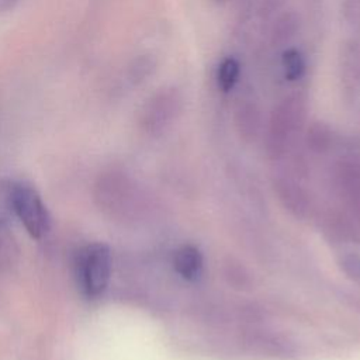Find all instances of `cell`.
<instances>
[{
  "mask_svg": "<svg viewBox=\"0 0 360 360\" xmlns=\"http://www.w3.org/2000/svg\"><path fill=\"white\" fill-rule=\"evenodd\" d=\"M75 276L77 287L87 298L100 297L110 281L111 253L104 243H90L76 255Z\"/></svg>",
  "mask_w": 360,
  "mask_h": 360,
  "instance_id": "cell-1",
  "label": "cell"
},
{
  "mask_svg": "<svg viewBox=\"0 0 360 360\" xmlns=\"http://www.w3.org/2000/svg\"><path fill=\"white\" fill-rule=\"evenodd\" d=\"M10 204L13 217L18 218L27 232L41 239L51 226L49 212L38 191L27 183H10Z\"/></svg>",
  "mask_w": 360,
  "mask_h": 360,
  "instance_id": "cell-2",
  "label": "cell"
},
{
  "mask_svg": "<svg viewBox=\"0 0 360 360\" xmlns=\"http://www.w3.org/2000/svg\"><path fill=\"white\" fill-rule=\"evenodd\" d=\"M304 120V101L300 96H288L271 111L267 128V150L280 156Z\"/></svg>",
  "mask_w": 360,
  "mask_h": 360,
  "instance_id": "cell-3",
  "label": "cell"
},
{
  "mask_svg": "<svg viewBox=\"0 0 360 360\" xmlns=\"http://www.w3.org/2000/svg\"><path fill=\"white\" fill-rule=\"evenodd\" d=\"M181 110V94L174 87L156 91L145 104L142 112L143 125L149 131H160Z\"/></svg>",
  "mask_w": 360,
  "mask_h": 360,
  "instance_id": "cell-4",
  "label": "cell"
},
{
  "mask_svg": "<svg viewBox=\"0 0 360 360\" xmlns=\"http://www.w3.org/2000/svg\"><path fill=\"white\" fill-rule=\"evenodd\" d=\"M174 270L188 281H194L202 271V256L193 245H184L174 252L173 256Z\"/></svg>",
  "mask_w": 360,
  "mask_h": 360,
  "instance_id": "cell-5",
  "label": "cell"
},
{
  "mask_svg": "<svg viewBox=\"0 0 360 360\" xmlns=\"http://www.w3.org/2000/svg\"><path fill=\"white\" fill-rule=\"evenodd\" d=\"M260 122V110L257 104L252 100H240L235 110V124L239 134L246 139L255 138L259 134Z\"/></svg>",
  "mask_w": 360,
  "mask_h": 360,
  "instance_id": "cell-6",
  "label": "cell"
},
{
  "mask_svg": "<svg viewBox=\"0 0 360 360\" xmlns=\"http://www.w3.org/2000/svg\"><path fill=\"white\" fill-rule=\"evenodd\" d=\"M240 75V65L238 62V59L232 58V56H226L224 58L217 69V86L221 91L228 93L231 91L235 84L238 83Z\"/></svg>",
  "mask_w": 360,
  "mask_h": 360,
  "instance_id": "cell-7",
  "label": "cell"
},
{
  "mask_svg": "<svg viewBox=\"0 0 360 360\" xmlns=\"http://www.w3.org/2000/svg\"><path fill=\"white\" fill-rule=\"evenodd\" d=\"M281 65H283L284 76L290 82L300 80L305 72V59L302 53L295 48H290L283 52Z\"/></svg>",
  "mask_w": 360,
  "mask_h": 360,
  "instance_id": "cell-8",
  "label": "cell"
},
{
  "mask_svg": "<svg viewBox=\"0 0 360 360\" xmlns=\"http://www.w3.org/2000/svg\"><path fill=\"white\" fill-rule=\"evenodd\" d=\"M343 68L353 82H360V42L352 41L343 52Z\"/></svg>",
  "mask_w": 360,
  "mask_h": 360,
  "instance_id": "cell-9",
  "label": "cell"
},
{
  "mask_svg": "<svg viewBox=\"0 0 360 360\" xmlns=\"http://www.w3.org/2000/svg\"><path fill=\"white\" fill-rule=\"evenodd\" d=\"M298 28V18L295 14H284L277 20L273 28V37L276 41L281 42L285 39H290L292 35H295Z\"/></svg>",
  "mask_w": 360,
  "mask_h": 360,
  "instance_id": "cell-10",
  "label": "cell"
},
{
  "mask_svg": "<svg viewBox=\"0 0 360 360\" xmlns=\"http://www.w3.org/2000/svg\"><path fill=\"white\" fill-rule=\"evenodd\" d=\"M13 217L10 204V183L0 181V228H3Z\"/></svg>",
  "mask_w": 360,
  "mask_h": 360,
  "instance_id": "cell-11",
  "label": "cell"
},
{
  "mask_svg": "<svg viewBox=\"0 0 360 360\" xmlns=\"http://www.w3.org/2000/svg\"><path fill=\"white\" fill-rule=\"evenodd\" d=\"M18 0H0V11H6L14 7Z\"/></svg>",
  "mask_w": 360,
  "mask_h": 360,
  "instance_id": "cell-12",
  "label": "cell"
},
{
  "mask_svg": "<svg viewBox=\"0 0 360 360\" xmlns=\"http://www.w3.org/2000/svg\"><path fill=\"white\" fill-rule=\"evenodd\" d=\"M217 3H224V1H226V0H215Z\"/></svg>",
  "mask_w": 360,
  "mask_h": 360,
  "instance_id": "cell-13",
  "label": "cell"
}]
</instances>
